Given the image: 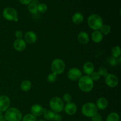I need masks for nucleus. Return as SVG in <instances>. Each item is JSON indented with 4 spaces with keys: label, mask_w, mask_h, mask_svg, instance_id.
<instances>
[{
    "label": "nucleus",
    "mask_w": 121,
    "mask_h": 121,
    "mask_svg": "<svg viewBox=\"0 0 121 121\" xmlns=\"http://www.w3.org/2000/svg\"><path fill=\"white\" fill-rule=\"evenodd\" d=\"M78 86L82 92L87 93L91 92L93 89L94 82L92 80L89 76H82L79 80Z\"/></svg>",
    "instance_id": "nucleus-1"
},
{
    "label": "nucleus",
    "mask_w": 121,
    "mask_h": 121,
    "mask_svg": "<svg viewBox=\"0 0 121 121\" xmlns=\"http://www.w3.org/2000/svg\"><path fill=\"white\" fill-rule=\"evenodd\" d=\"M4 117L7 121H21L22 115L18 109L13 107L5 111Z\"/></svg>",
    "instance_id": "nucleus-2"
},
{
    "label": "nucleus",
    "mask_w": 121,
    "mask_h": 121,
    "mask_svg": "<svg viewBox=\"0 0 121 121\" xmlns=\"http://www.w3.org/2000/svg\"><path fill=\"white\" fill-rule=\"evenodd\" d=\"M87 24L89 27L93 30H99L103 25V20L100 15L93 14L89 17Z\"/></svg>",
    "instance_id": "nucleus-3"
},
{
    "label": "nucleus",
    "mask_w": 121,
    "mask_h": 121,
    "mask_svg": "<svg viewBox=\"0 0 121 121\" xmlns=\"http://www.w3.org/2000/svg\"><path fill=\"white\" fill-rule=\"evenodd\" d=\"M98 109L95 104L93 102H87L82 107V113L87 118H92L97 114Z\"/></svg>",
    "instance_id": "nucleus-4"
},
{
    "label": "nucleus",
    "mask_w": 121,
    "mask_h": 121,
    "mask_svg": "<svg viewBox=\"0 0 121 121\" xmlns=\"http://www.w3.org/2000/svg\"><path fill=\"white\" fill-rule=\"evenodd\" d=\"M50 107L52 111L55 113H60L64 109L65 104L62 99L57 96L53 97L49 103Z\"/></svg>",
    "instance_id": "nucleus-5"
},
{
    "label": "nucleus",
    "mask_w": 121,
    "mask_h": 121,
    "mask_svg": "<svg viewBox=\"0 0 121 121\" xmlns=\"http://www.w3.org/2000/svg\"><path fill=\"white\" fill-rule=\"evenodd\" d=\"M66 65L65 63L62 59H55L52 61L51 65V69L52 73L56 74H62L65 70Z\"/></svg>",
    "instance_id": "nucleus-6"
},
{
    "label": "nucleus",
    "mask_w": 121,
    "mask_h": 121,
    "mask_svg": "<svg viewBox=\"0 0 121 121\" xmlns=\"http://www.w3.org/2000/svg\"><path fill=\"white\" fill-rule=\"evenodd\" d=\"M4 18L8 21H18V14L14 8L11 7L5 8L2 13Z\"/></svg>",
    "instance_id": "nucleus-7"
},
{
    "label": "nucleus",
    "mask_w": 121,
    "mask_h": 121,
    "mask_svg": "<svg viewBox=\"0 0 121 121\" xmlns=\"http://www.w3.org/2000/svg\"><path fill=\"white\" fill-rule=\"evenodd\" d=\"M82 76V72L80 69L76 67L71 68L67 72V78L72 81H77Z\"/></svg>",
    "instance_id": "nucleus-8"
},
{
    "label": "nucleus",
    "mask_w": 121,
    "mask_h": 121,
    "mask_svg": "<svg viewBox=\"0 0 121 121\" xmlns=\"http://www.w3.org/2000/svg\"><path fill=\"white\" fill-rule=\"evenodd\" d=\"M119 79L115 74L113 73H108L105 77V83L110 87H115L118 86Z\"/></svg>",
    "instance_id": "nucleus-9"
},
{
    "label": "nucleus",
    "mask_w": 121,
    "mask_h": 121,
    "mask_svg": "<svg viewBox=\"0 0 121 121\" xmlns=\"http://www.w3.org/2000/svg\"><path fill=\"white\" fill-rule=\"evenodd\" d=\"M10 105V99L7 96L2 95L0 96V112L7 111Z\"/></svg>",
    "instance_id": "nucleus-10"
},
{
    "label": "nucleus",
    "mask_w": 121,
    "mask_h": 121,
    "mask_svg": "<svg viewBox=\"0 0 121 121\" xmlns=\"http://www.w3.org/2000/svg\"><path fill=\"white\" fill-rule=\"evenodd\" d=\"M37 40L36 34L33 31H28L24 34V41L26 43L32 44L35 43Z\"/></svg>",
    "instance_id": "nucleus-11"
},
{
    "label": "nucleus",
    "mask_w": 121,
    "mask_h": 121,
    "mask_svg": "<svg viewBox=\"0 0 121 121\" xmlns=\"http://www.w3.org/2000/svg\"><path fill=\"white\" fill-rule=\"evenodd\" d=\"M64 110L66 114L68 115H73L75 114L77 112V106L74 103L69 102L66 104V105L64 107Z\"/></svg>",
    "instance_id": "nucleus-12"
},
{
    "label": "nucleus",
    "mask_w": 121,
    "mask_h": 121,
    "mask_svg": "<svg viewBox=\"0 0 121 121\" xmlns=\"http://www.w3.org/2000/svg\"><path fill=\"white\" fill-rule=\"evenodd\" d=\"M44 108L39 104H34L31 108V113L34 117H41L43 113Z\"/></svg>",
    "instance_id": "nucleus-13"
},
{
    "label": "nucleus",
    "mask_w": 121,
    "mask_h": 121,
    "mask_svg": "<svg viewBox=\"0 0 121 121\" xmlns=\"http://www.w3.org/2000/svg\"><path fill=\"white\" fill-rule=\"evenodd\" d=\"M14 48L17 52H22L26 48V43L22 39H16L14 42Z\"/></svg>",
    "instance_id": "nucleus-14"
},
{
    "label": "nucleus",
    "mask_w": 121,
    "mask_h": 121,
    "mask_svg": "<svg viewBox=\"0 0 121 121\" xmlns=\"http://www.w3.org/2000/svg\"><path fill=\"white\" fill-rule=\"evenodd\" d=\"M83 72L87 76H90L93 72H95V66L91 61L86 62L83 66Z\"/></svg>",
    "instance_id": "nucleus-15"
},
{
    "label": "nucleus",
    "mask_w": 121,
    "mask_h": 121,
    "mask_svg": "<svg viewBox=\"0 0 121 121\" xmlns=\"http://www.w3.org/2000/svg\"><path fill=\"white\" fill-rule=\"evenodd\" d=\"M78 40L79 43L82 44H86L89 41V34L85 31L80 32L78 35Z\"/></svg>",
    "instance_id": "nucleus-16"
},
{
    "label": "nucleus",
    "mask_w": 121,
    "mask_h": 121,
    "mask_svg": "<svg viewBox=\"0 0 121 121\" xmlns=\"http://www.w3.org/2000/svg\"><path fill=\"white\" fill-rule=\"evenodd\" d=\"M96 105L98 109L104 110L108 106V100L104 97H100L97 100Z\"/></svg>",
    "instance_id": "nucleus-17"
},
{
    "label": "nucleus",
    "mask_w": 121,
    "mask_h": 121,
    "mask_svg": "<svg viewBox=\"0 0 121 121\" xmlns=\"http://www.w3.org/2000/svg\"><path fill=\"white\" fill-rule=\"evenodd\" d=\"M91 38L92 41L95 43H99L101 42L104 39V35L99 30L94 31L91 34Z\"/></svg>",
    "instance_id": "nucleus-18"
},
{
    "label": "nucleus",
    "mask_w": 121,
    "mask_h": 121,
    "mask_svg": "<svg viewBox=\"0 0 121 121\" xmlns=\"http://www.w3.org/2000/svg\"><path fill=\"white\" fill-rule=\"evenodd\" d=\"M72 22L75 24H80L83 21L84 17L80 13H76L72 16Z\"/></svg>",
    "instance_id": "nucleus-19"
},
{
    "label": "nucleus",
    "mask_w": 121,
    "mask_h": 121,
    "mask_svg": "<svg viewBox=\"0 0 121 121\" xmlns=\"http://www.w3.org/2000/svg\"><path fill=\"white\" fill-rule=\"evenodd\" d=\"M43 115L45 120L52 121L54 119L56 113L52 111V110L48 109H44Z\"/></svg>",
    "instance_id": "nucleus-20"
},
{
    "label": "nucleus",
    "mask_w": 121,
    "mask_h": 121,
    "mask_svg": "<svg viewBox=\"0 0 121 121\" xmlns=\"http://www.w3.org/2000/svg\"><path fill=\"white\" fill-rule=\"evenodd\" d=\"M32 84L30 80H25L21 82L20 85V88L24 92H28L31 89Z\"/></svg>",
    "instance_id": "nucleus-21"
},
{
    "label": "nucleus",
    "mask_w": 121,
    "mask_h": 121,
    "mask_svg": "<svg viewBox=\"0 0 121 121\" xmlns=\"http://www.w3.org/2000/svg\"><path fill=\"white\" fill-rule=\"evenodd\" d=\"M120 117L117 112H112L108 115L106 121H119Z\"/></svg>",
    "instance_id": "nucleus-22"
},
{
    "label": "nucleus",
    "mask_w": 121,
    "mask_h": 121,
    "mask_svg": "<svg viewBox=\"0 0 121 121\" xmlns=\"http://www.w3.org/2000/svg\"><path fill=\"white\" fill-rule=\"evenodd\" d=\"M100 32H101L102 34L103 35H108L110 33L111 31V27H110L109 25L106 24H103L102 26L101 27V28L99 30Z\"/></svg>",
    "instance_id": "nucleus-23"
},
{
    "label": "nucleus",
    "mask_w": 121,
    "mask_h": 121,
    "mask_svg": "<svg viewBox=\"0 0 121 121\" xmlns=\"http://www.w3.org/2000/svg\"><path fill=\"white\" fill-rule=\"evenodd\" d=\"M121 54V49L119 46H115L112 49V54L113 57L118 58Z\"/></svg>",
    "instance_id": "nucleus-24"
},
{
    "label": "nucleus",
    "mask_w": 121,
    "mask_h": 121,
    "mask_svg": "<svg viewBox=\"0 0 121 121\" xmlns=\"http://www.w3.org/2000/svg\"><path fill=\"white\" fill-rule=\"evenodd\" d=\"M28 10L30 13L33 14H35L38 12L37 5L35 3H30L28 6Z\"/></svg>",
    "instance_id": "nucleus-25"
},
{
    "label": "nucleus",
    "mask_w": 121,
    "mask_h": 121,
    "mask_svg": "<svg viewBox=\"0 0 121 121\" xmlns=\"http://www.w3.org/2000/svg\"><path fill=\"white\" fill-rule=\"evenodd\" d=\"M22 121H37V118L34 117L31 113H28L22 117Z\"/></svg>",
    "instance_id": "nucleus-26"
},
{
    "label": "nucleus",
    "mask_w": 121,
    "mask_h": 121,
    "mask_svg": "<svg viewBox=\"0 0 121 121\" xmlns=\"http://www.w3.org/2000/svg\"><path fill=\"white\" fill-rule=\"evenodd\" d=\"M57 74H54L53 73H50L48 76H47V81L50 83H53L57 80Z\"/></svg>",
    "instance_id": "nucleus-27"
},
{
    "label": "nucleus",
    "mask_w": 121,
    "mask_h": 121,
    "mask_svg": "<svg viewBox=\"0 0 121 121\" xmlns=\"http://www.w3.org/2000/svg\"><path fill=\"white\" fill-rule=\"evenodd\" d=\"M38 11L40 12L41 13H44L47 11L48 7L47 5L44 3H41L37 5Z\"/></svg>",
    "instance_id": "nucleus-28"
},
{
    "label": "nucleus",
    "mask_w": 121,
    "mask_h": 121,
    "mask_svg": "<svg viewBox=\"0 0 121 121\" xmlns=\"http://www.w3.org/2000/svg\"><path fill=\"white\" fill-rule=\"evenodd\" d=\"M98 73H99L100 76L105 77V78L108 75V74L107 69L105 67H104V66H101V67H99V70H98Z\"/></svg>",
    "instance_id": "nucleus-29"
},
{
    "label": "nucleus",
    "mask_w": 121,
    "mask_h": 121,
    "mask_svg": "<svg viewBox=\"0 0 121 121\" xmlns=\"http://www.w3.org/2000/svg\"><path fill=\"white\" fill-rule=\"evenodd\" d=\"M89 76L93 82L98 81L100 79V77H101L99 73H98V72H93Z\"/></svg>",
    "instance_id": "nucleus-30"
},
{
    "label": "nucleus",
    "mask_w": 121,
    "mask_h": 121,
    "mask_svg": "<svg viewBox=\"0 0 121 121\" xmlns=\"http://www.w3.org/2000/svg\"><path fill=\"white\" fill-rule=\"evenodd\" d=\"M72 96L70 93H66L65 94L63 95V101L65 102L67 104V103H69L72 102Z\"/></svg>",
    "instance_id": "nucleus-31"
},
{
    "label": "nucleus",
    "mask_w": 121,
    "mask_h": 121,
    "mask_svg": "<svg viewBox=\"0 0 121 121\" xmlns=\"http://www.w3.org/2000/svg\"><path fill=\"white\" fill-rule=\"evenodd\" d=\"M91 120L92 121H102V117L101 115L97 113L91 118Z\"/></svg>",
    "instance_id": "nucleus-32"
},
{
    "label": "nucleus",
    "mask_w": 121,
    "mask_h": 121,
    "mask_svg": "<svg viewBox=\"0 0 121 121\" xmlns=\"http://www.w3.org/2000/svg\"><path fill=\"white\" fill-rule=\"evenodd\" d=\"M109 62L110 65H112V66H115L116 65H117V64H118V60H117V58L112 57H111L109 59Z\"/></svg>",
    "instance_id": "nucleus-33"
},
{
    "label": "nucleus",
    "mask_w": 121,
    "mask_h": 121,
    "mask_svg": "<svg viewBox=\"0 0 121 121\" xmlns=\"http://www.w3.org/2000/svg\"><path fill=\"white\" fill-rule=\"evenodd\" d=\"M15 35L17 39H22V36H23V34H22V31L20 30H18L15 31Z\"/></svg>",
    "instance_id": "nucleus-34"
},
{
    "label": "nucleus",
    "mask_w": 121,
    "mask_h": 121,
    "mask_svg": "<svg viewBox=\"0 0 121 121\" xmlns=\"http://www.w3.org/2000/svg\"><path fill=\"white\" fill-rule=\"evenodd\" d=\"M62 120V117L61 115H60V114H59L58 113H56L55 117H54V119L53 121H61Z\"/></svg>",
    "instance_id": "nucleus-35"
},
{
    "label": "nucleus",
    "mask_w": 121,
    "mask_h": 121,
    "mask_svg": "<svg viewBox=\"0 0 121 121\" xmlns=\"http://www.w3.org/2000/svg\"><path fill=\"white\" fill-rule=\"evenodd\" d=\"M20 2H21L22 4L24 5H28L30 4L31 2V0H19Z\"/></svg>",
    "instance_id": "nucleus-36"
},
{
    "label": "nucleus",
    "mask_w": 121,
    "mask_h": 121,
    "mask_svg": "<svg viewBox=\"0 0 121 121\" xmlns=\"http://www.w3.org/2000/svg\"><path fill=\"white\" fill-rule=\"evenodd\" d=\"M0 121H7L5 118L4 116H3L2 115H0Z\"/></svg>",
    "instance_id": "nucleus-37"
},
{
    "label": "nucleus",
    "mask_w": 121,
    "mask_h": 121,
    "mask_svg": "<svg viewBox=\"0 0 121 121\" xmlns=\"http://www.w3.org/2000/svg\"><path fill=\"white\" fill-rule=\"evenodd\" d=\"M37 121H46V120H45V119H40V120H38Z\"/></svg>",
    "instance_id": "nucleus-38"
},
{
    "label": "nucleus",
    "mask_w": 121,
    "mask_h": 121,
    "mask_svg": "<svg viewBox=\"0 0 121 121\" xmlns=\"http://www.w3.org/2000/svg\"><path fill=\"white\" fill-rule=\"evenodd\" d=\"M2 115V112H0V115Z\"/></svg>",
    "instance_id": "nucleus-39"
}]
</instances>
